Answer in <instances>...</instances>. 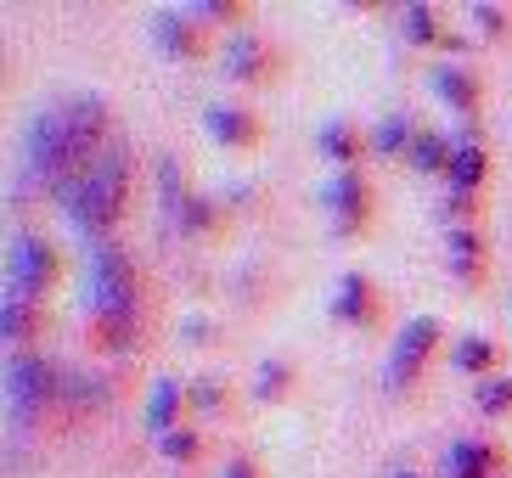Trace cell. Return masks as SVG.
<instances>
[{
    "mask_svg": "<svg viewBox=\"0 0 512 478\" xmlns=\"http://www.w3.org/2000/svg\"><path fill=\"white\" fill-rule=\"evenodd\" d=\"M203 124H209V135H214V141H226V147H254V141H259V124L248 119L242 107H209Z\"/></svg>",
    "mask_w": 512,
    "mask_h": 478,
    "instance_id": "14",
    "label": "cell"
},
{
    "mask_svg": "<svg viewBox=\"0 0 512 478\" xmlns=\"http://www.w3.org/2000/svg\"><path fill=\"white\" fill-rule=\"evenodd\" d=\"M57 400H62L57 366L46 355H34V349H12V360H6V411H12L17 428H34Z\"/></svg>",
    "mask_w": 512,
    "mask_h": 478,
    "instance_id": "3",
    "label": "cell"
},
{
    "mask_svg": "<svg viewBox=\"0 0 512 478\" xmlns=\"http://www.w3.org/2000/svg\"><path fill=\"white\" fill-rule=\"evenodd\" d=\"M400 29H406V40L411 45H434V40H445L439 34V17H434V6H406V17H400Z\"/></svg>",
    "mask_w": 512,
    "mask_h": 478,
    "instance_id": "24",
    "label": "cell"
},
{
    "mask_svg": "<svg viewBox=\"0 0 512 478\" xmlns=\"http://www.w3.org/2000/svg\"><path fill=\"white\" fill-rule=\"evenodd\" d=\"M220 478H259V473H254V462H248V456H237V462H226V473H220Z\"/></svg>",
    "mask_w": 512,
    "mask_h": 478,
    "instance_id": "31",
    "label": "cell"
},
{
    "mask_svg": "<svg viewBox=\"0 0 512 478\" xmlns=\"http://www.w3.org/2000/svg\"><path fill=\"white\" fill-rule=\"evenodd\" d=\"M434 90H439V102H451L462 119L479 113V85H473L467 68H434Z\"/></svg>",
    "mask_w": 512,
    "mask_h": 478,
    "instance_id": "15",
    "label": "cell"
},
{
    "mask_svg": "<svg viewBox=\"0 0 512 478\" xmlns=\"http://www.w3.org/2000/svg\"><path fill=\"white\" fill-rule=\"evenodd\" d=\"M321 203H327V214H332V231H338V237H355V231L372 220V180H366L361 169H338V175L327 180Z\"/></svg>",
    "mask_w": 512,
    "mask_h": 478,
    "instance_id": "6",
    "label": "cell"
},
{
    "mask_svg": "<svg viewBox=\"0 0 512 478\" xmlns=\"http://www.w3.org/2000/svg\"><path fill=\"white\" fill-rule=\"evenodd\" d=\"M451 366H456V372H484V366H496V344L473 332V338H462V344H456Z\"/></svg>",
    "mask_w": 512,
    "mask_h": 478,
    "instance_id": "25",
    "label": "cell"
},
{
    "mask_svg": "<svg viewBox=\"0 0 512 478\" xmlns=\"http://www.w3.org/2000/svg\"><path fill=\"white\" fill-rule=\"evenodd\" d=\"M152 40H158L164 57H197L203 51V34H197V23L186 12H158L152 17Z\"/></svg>",
    "mask_w": 512,
    "mask_h": 478,
    "instance_id": "12",
    "label": "cell"
},
{
    "mask_svg": "<svg viewBox=\"0 0 512 478\" xmlns=\"http://www.w3.org/2000/svg\"><path fill=\"white\" fill-rule=\"evenodd\" d=\"M158 203H164L169 231H181L186 209H192V192H186V180H181V169H175V158H164V164H158Z\"/></svg>",
    "mask_w": 512,
    "mask_h": 478,
    "instance_id": "17",
    "label": "cell"
},
{
    "mask_svg": "<svg viewBox=\"0 0 512 478\" xmlns=\"http://www.w3.org/2000/svg\"><path fill=\"white\" fill-rule=\"evenodd\" d=\"M62 405H68V417H85L91 405H102V383L85 372H62Z\"/></svg>",
    "mask_w": 512,
    "mask_h": 478,
    "instance_id": "21",
    "label": "cell"
},
{
    "mask_svg": "<svg viewBox=\"0 0 512 478\" xmlns=\"http://www.w3.org/2000/svg\"><path fill=\"white\" fill-rule=\"evenodd\" d=\"M91 327H96V344L102 349H130L141 332V282H136V265L113 237H96L91 254Z\"/></svg>",
    "mask_w": 512,
    "mask_h": 478,
    "instance_id": "1",
    "label": "cell"
},
{
    "mask_svg": "<svg viewBox=\"0 0 512 478\" xmlns=\"http://www.w3.org/2000/svg\"><path fill=\"white\" fill-rule=\"evenodd\" d=\"M158 450H164L169 462H192L197 450H203V439H197L192 428H175V434H164V439H158Z\"/></svg>",
    "mask_w": 512,
    "mask_h": 478,
    "instance_id": "27",
    "label": "cell"
},
{
    "mask_svg": "<svg viewBox=\"0 0 512 478\" xmlns=\"http://www.w3.org/2000/svg\"><path fill=\"white\" fill-rule=\"evenodd\" d=\"M496 467H501V456L484 439H456L445 450V478H496Z\"/></svg>",
    "mask_w": 512,
    "mask_h": 478,
    "instance_id": "11",
    "label": "cell"
},
{
    "mask_svg": "<svg viewBox=\"0 0 512 478\" xmlns=\"http://www.w3.org/2000/svg\"><path fill=\"white\" fill-rule=\"evenodd\" d=\"M484 180V147L479 141H456V158H451V192L473 197Z\"/></svg>",
    "mask_w": 512,
    "mask_h": 478,
    "instance_id": "20",
    "label": "cell"
},
{
    "mask_svg": "<svg viewBox=\"0 0 512 478\" xmlns=\"http://www.w3.org/2000/svg\"><path fill=\"white\" fill-rule=\"evenodd\" d=\"M484 270V242L473 225H451V276L456 282H479Z\"/></svg>",
    "mask_w": 512,
    "mask_h": 478,
    "instance_id": "16",
    "label": "cell"
},
{
    "mask_svg": "<svg viewBox=\"0 0 512 478\" xmlns=\"http://www.w3.org/2000/svg\"><path fill=\"white\" fill-rule=\"evenodd\" d=\"M34 332H40V299L6 293V299H0V338H6L12 349H29Z\"/></svg>",
    "mask_w": 512,
    "mask_h": 478,
    "instance_id": "10",
    "label": "cell"
},
{
    "mask_svg": "<svg viewBox=\"0 0 512 478\" xmlns=\"http://www.w3.org/2000/svg\"><path fill=\"white\" fill-rule=\"evenodd\" d=\"M417 135H422V130L406 119V113H394V119L377 124L372 141H377V152H389V158H394V152H411V141H417Z\"/></svg>",
    "mask_w": 512,
    "mask_h": 478,
    "instance_id": "23",
    "label": "cell"
},
{
    "mask_svg": "<svg viewBox=\"0 0 512 478\" xmlns=\"http://www.w3.org/2000/svg\"><path fill=\"white\" fill-rule=\"evenodd\" d=\"M473 17L484 23V34H501V23H507V12H501V6H473Z\"/></svg>",
    "mask_w": 512,
    "mask_h": 478,
    "instance_id": "29",
    "label": "cell"
},
{
    "mask_svg": "<svg viewBox=\"0 0 512 478\" xmlns=\"http://www.w3.org/2000/svg\"><path fill=\"white\" fill-rule=\"evenodd\" d=\"M332 315H338V321H349V327H372V321H377V287H372V276L349 270L344 282H338Z\"/></svg>",
    "mask_w": 512,
    "mask_h": 478,
    "instance_id": "9",
    "label": "cell"
},
{
    "mask_svg": "<svg viewBox=\"0 0 512 478\" xmlns=\"http://www.w3.org/2000/svg\"><path fill=\"white\" fill-rule=\"evenodd\" d=\"M192 400L214 411V405H220V383H209V377H203V383H192Z\"/></svg>",
    "mask_w": 512,
    "mask_h": 478,
    "instance_id": "30",
    "label": "cell"
},
{
    "mask_svg": "<svg viewBox=\"0 0 512 478\" xmlns=\"http://www.w3.org/2000/svg\"><path fill=\"white\" fill-rule=\"evenodd\" d=\"M473 405H479L484 417H507V411H512V377H479Z\"/></svg>",
    "mask_w": 512,
    "mask_h": 478,
    "instance_id": "22",
    "label": "cell"
},
{
    "mask_svg": "<svg viewBox=\"0 0 512 478\" xmlns=\"http://www.w3.org/2000/svg\"><path fill=\"white\" fill-rule=\"evenodd\" d=\"M181 405H186V389L164 377V383L152 389V400H147V428H152V439H164V434H175V428H181Z\"/></svg>",
    "mask_w": 512,
    "mask_h": 478,
    "instance_id": "13",
    "label": "cell"
},
{
    "mask_svg": "<svg viewBox=\"0 0 512 478\" xmlns=\"http://www.w3.org/2000/svg\"><path fill=\"white\" fill-rule=\"evenodd\" d=\"M394 478H422V473H411V467H406V473H394Z\"/></svg>",
    "mask_w": 512,
    "mask_h": 478,
    "instance_id": "32",
    "label": "cell"
},
{
    "mask_svg": "<svg viewBox=\"0 0 512 478\" xmlns=\"http://www.w3.org/2000/svg\"><path fill=\"white\" fill-rule=\"evenodd\" d=\"M23 164H29V180L46 186V192L68 186V175H74V147H68V113L62 107L34 113L29 135H23Z\"/></svg>",
    "mask_w": 512,
    "mask_h": 478,
    "instance_id": "4",
    "label": "cell"
},
{
    "mask_svg": "<svg viewBox=\"0 0 512 478\" xmlns=\"http://www.w3.org/2000/svg\"><path fill=\"white\" fill-rule=\"evenodd\" d=\"M57 248L34 231H17L12 248H6V293H23V299H46L51 282H57Z\"/></svg>",
    "mask_w": 512,
    "mask_h": 478,
    "instance_id": "5",
    "label": "cell"
},
{
    "mask_svg": "<svg viewBox=\"0 0 512 478\" xmlns=\"http://www.w3.org/2000/svg\"><path fill=\"white\" fill-rule=\"evenodd\" d=\"M57 197H62V214L74 220V231L85 242L107 237L113 220H119V209H124V197H130V141L113 130V141L102 147V158H96L74 186H62Z\"/></svg>",
    "mask_w": 512,
    "mask_h": 478,
    "instance_id": "2",
    "label": "cell"
},
{
    "mask_svg": "<svg viewBox=\"0 0 512 478\" xmlns=\"http://www.w3.org/2000/svg\"><path fill=\"white\" fill-rule=\"evenodd\" d=\"M439 344V321L434 315H417V321H406V332L394 338V355H389V389H411L422 377V366H428V355H434Z\"/></svg>",
    "mask_w": 512,
    "mask_h": 478,
    "instance_id": "7",
    "label": "cell"
},
{
    "mask_svg": "<svg viewBox=\"0 0 512 478\" xmlns=\"http://www.w3.org/2000/svg\"><path fill=\"white\" fill-rule=\"evenodd\" d=\"M287 383H293V366H287V360H265V366H259V400L287 394Z\"/></svg>",
    "mask_w": 512,
    "mask_h": 478,
    "instance_id": "26",
    "label": "cell"
},
{
    "mask_svg": "<svg viewBox=\"0 0 512 478\" xmlns=\"http://www.w3.org/2000/svg\"><path fill=\"white\" fill-rule=\"evenodd\" d=\"M451 158H456V147L445 141V135H434V130H422L417 141H411V152H406V164L422 169V175H439V169H451Z\"/></svg>",
    "mask_w": 512,
    "mask_h": 478,
    "instance_id": "19",
    "label": "cell"
},
{
    "mask_svg": "<svg viewBox=\"0 0 512 478\" xmlns=\"http://www.w3.org/2000/svg\"><path fill=\"white\" fill-rule=\"evenodd\" d=\"M237 12H242L237 0H203V6H186V17H192V23H231Z\"/></svg>",
    "mask_w": 512,
    "mask_h": 478,
    "instance_id": "28",
    "label": "cell"
},
{
    "mask_svg": "<svg viewBox=\"0 0 512 478\" xmlns=\"http://www.w3.org/2000/svg\"><path fill=\"white\" fill-rule=\"evenodd\" d=\"M316 152L327 158V164H344V169H355V158H361V135L349 130L344 119H332L327 130L316 135Z\"/></svg>",
    "mask_w": 512,
    "mask_h": 478,
    "instance_id": "18",
    "label": "cell"
},
{
    "mask_svg": "<svg viewBox=\"0 0 512 478\" xmlns=\"http://www.w3.org/2000/svg\"><path fill=\"white\" fill-rule=\"evenodd\" d=\"M271 74V45L259 40V34L237 29L226 40V79H237V85H254V79Z\"/></svg>",
    "mask_w": 512,
    "mask_h": 478,
    "instance_id": "8",
    "label": "cell"
}]
</instances>
